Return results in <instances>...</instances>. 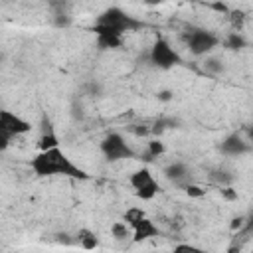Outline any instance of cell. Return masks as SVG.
<instances>
[{
	"label": "cell",
	"mask_w": 253,
	"mask_h": 253,
	"mask_svg": "<svg viewBox=\"0 0 253 253\" xmlns=\"http://www.w3.org/2000/svg\"><path fill=\"white\" fill-rule=\"evenodd\" d=\"M144 28V22L134 18L132 14H128L126 10L119 8V6H111V8H105L97 18H95V24H93V34L97 32H113V34H119V36H125L128 32H136Z\"/></svg>",
	"instance_id": "obj_2"
},
{
	"label": "cell",
	"mask_w": 253,
	"mask_h": 253,
	"mask_svg": "<svg viewBox=\"0 0 253 253\" xmlns=\"http://www.w3.org/2000/svg\"><path fill=\"white\" fill-rule=\"evenodd\" d=\"M221 194H223L227 200H235V198H237V194H235V192H231V188H223V190H221Z\"/></svg>",
	"instance_id": "obj_25"
},
{
	"label": "cell",
	"mask_w": 253,
	"mask_h": 253,
	"mask_svg": "<svg viewBox=\"0 0 253 253\" xmlns=\"http://www.w3.org/2000/svg\"><path fill=\"white\" fill-rule=\"evenodd\" d=\"M164 176L170 182H174L178 186H184V184L190 182V168L184 162H172V164H168L164 168Z\"/></svg>",
	"instance_id": "obj_11"
},
{
	"label": "cell",
	"mask_w": 253,
	"mask_h": 253,
	"mask_svg": "<svg viewBox=\"0 0 253 253\" xmlns=\"http://www.w3.org/2000/svg\"><path fill=\"white\" fill-rule=\"evenodd\" d=\"M47 8L51 16L55 14H71V0H47Z\"/></svg>",
	"instance_id": "obj_15"
},
{
	"label": "cell",
	"mask_w": 253,
	"mask_h": 253,
	"mask_svg": "<svg viewBox=\"0 0 253 253\" xmlns=\"http://www.w3.org/2000/svg\"><path fill=\"white\" fill-rule=\"evenodd\" d=\"M182 188H184V190H186V194H188V196H192V198H200V196H204V190H202L200 186H196V184H192V182H188V184H184Z\"/></svg>",
	"instance_id": "obj_23"
},
{
	"label": "cell",
	"mask_w": 253,
	"mask_h": 253,
	"mask_svg": "<svg viewBox=\"0 0 253 253\" xmlns=\"http://www.w3.org/2000/svg\"><path fill=\"white\" fill-rule=\"evenodd\" d=\"M247 38L237 30V32H231V34H227V38L223 40V45L229 49V51H241L243 47H247Z\"/></svg>",
	"instance_id": "obj_13"
},
{
	"label": "cell",
	"mask_w": 253,
	"mask_h": 253,
	"mask_svg": "<svg viewBox=\"0 0 253 253\" xmlns=\"http://www.w3.org/2000/svg\"><path fill=\"white\" fill-rule=\"evenodd\" d=\"M229 18H231L233 28L241 30V26H243V22H245V12H241V10H231V12H229Z\"/></svg>",
	"instance_id": "obj_22"
},
{
	"label": "cell",
	"mask_w": 253,
	"mask_h": 253,
	"mask_svg": "<svg viewBox=\"0 0 253 253\" xmlns=\"http://www.w3.org/2000/svg\"><path fill=\"white\" fill-rule=\"evenodd\" d=\"M30 168L38 178H69V180H89L91 174L75 164L59 146L40 150L32 160Z\"/></svg>",
	"instance_id": "obj_1"
},
{
	"label": "cell",
	"mask_w": 253,
	"mask_h": 253,
	"mask_svg": "<svg viewBox=\"0 0 253 253\" xmlns=\"http://www.w3.org/2000/svg\"><path fill=\"white\" fill-rule=\"evenodd\" d=\"M77 241H79V245H81L83 249H95V247H99V237H97V233H95L93 229H89V227L79 229Z\"/></svg>",
	"instance_id": "obj_14"
},
{
	"label": "cell",
	"mask_w": 253,
	"mask_h": 253,
	"mask_svg": "<svg viewBox=\"0 0 253 253\" xmlns=\"http://www.w3.org/2000/svg\"><path fill=\"white\" fill-rule=\"evenodd\" d=\"M164 144L160 142V140H150L148 142V152H146V160H152V158H158V156H162L164 154Z\"/></svg>",
	"instance_id": "obj_18"
},
{
	"label": "cell",
	"mask_w": 253,
	"mask_h": 253,
	"mask_svg": "<svg viewBox=\"0 0 253 253\" xmlns=\"http://www.w3.org/2000/svg\"><path fill=\"white\" fill-rule=\"evenodd\" d=\"M111 233H113V237H117V239H126V237L130 235V227H128L125 221H115V223L111 225Z\"/></svg>",
	"instance_id": "obj_17"
},
{
	"label": "cell",
	"mask_w": 253,
	"mask_h": 253,
	"mask_svg": "<svg viewBox=\"0 0 253 253\" xmlns=\"http://www.w3.org/2000/svg\"><path fill=\"white\" fill-rule=\"evenodd\" d=\"M128 182H130V188L134 190V196L138 200H142V202L152 200L160 192V184L156 182V178L152 176V172L148 168H144V166L138 168V170H134L130 174Z\"/></svg>",
	"instance_id": "obj_7"
},
{
	"label": "cell",
	"mask_w": 253,
	"mask_h": 253,
	"mask_svg": "<svg viewBox=\"0 0 253 253\" xmlns=\"http://www.w3.org/2000/svg\"><path fill=\"white\" fill-rule=\"evenodd\" d=\"M184 42H186V47L190 49V53H194L198 57L211 53L221 43V40L206 28H190L184 36Z\"/></svg>",
	"instance_id": "obj_4"
},
{
	"label": "cell",
	"mask_w": 253,
	"mask_h": 253,
	"mask_svg": "<svg viewBox=\"0 0 253 253\" xmlns=\"http://www.w3.org/2000/svg\"><path fill=\"white\" fill-rule=\"evenodd\" d=\"M32 130V125L20 115L0 109V152H4L16 136H22Z\"/></svg>",
	"instance_id": "obj_3"
},
{
	"label": "cell",
	"mask_w": 253,
	"mask_h": 253,
	"mask_svg": "<svg viewBox=\"0 0 253 253\" xmlns=\"http://www.w3.org/2000/svg\"><path fill=\"white\" fill-rule=\"evenodd\" d=\"M101 152H103L107 162H119V160H126V158L136 156V152L132 150V146L126 142V138L121 132H109L101 140Z\"/></svg>",
	"instance_id": "obj_5"
},
{
	"label": "cell",
	"mask_w": 253,
	"mask_h": 253,
	"mask_svg": "<svg viewBox=\"0 0 253 253\" xmlns=\"http://www.w3.org/2000/svg\"><path fill=\"white\" fill-rule=\"evenodd\" d=\"M53 146H59V136L51 125V119L43 113L42 115V134H40V140H38V148L40 150H47V148H53Z\"/></svg>",
	"instance_id": "obj_10"
},
{
	"label": "cell",
	"mask_w": 253,
	"mask_h": 253,
	"mask_svg": "<svg viewBox=\"0 0 253 253\" xmlns=\"http://www.w3.org/2000/svg\"><path fill=\"white\" fill-rule=\"evenodd\" d=\"M174 249H176V251H200V249L194 247V245H176Z\"/></svg>",
	"instance_id": "obj_26"
},
{
	"label": "cell",
	"mask_w": 253,
	"mask_h": 253,
	"mask_svg": "<svg viewBox=\"0 0 253 253\" xmlns=\"http://www.w3.org/2000/svg\"><path fill=\"white\" fill-rule=\"evenodd\" d=\"M146 6H160V4H166V2H172V0H142Z\"/></svg>",
	"instance_id": "obj_27"
},
{
	"label": "cell",
	"mask_w": 253,
	"mask_h": 253,
	"mask_svg": "<svg viewBox=\"0 0 253 253\" xmlns=\"http://www.w3.org/2000/svg\"><path fill=\"white\" fill-rule=\"evenodd\" d=\"M95 43L101 51L107 49H119L123 45V36L113 34V32H97L95 34Z\"/></svg>",
	"instance_id": "obj_12"
},
{
	"label": "cell",
	"mask_w": 253,
	"mask_h": 253,
	"mask_svg": "<svg viewBox=\"0 0 253 253\" xmlns=\"http://www.w3.org/2000/svg\"><path fill=\"white\" fill-rule=\"evenodd\" d=\"M130 235L138 243V241H146V239H152V237H160V229H158V225L150 217L144 215L140 221H136L130 227Z\"/></svg>",
	"instance_id": "obj_9"
},
{
	"label": "cell",
	"mask_w": 253,
	"mask_h": 253,
	"mask_svg": "<svg viewBox=\"0 0 253 253\" xmlns=\"http://www.w3.org/2000/svg\"><path fill=\"white\" fill-rule=\"evenodd\" d=\"M148 61L158 69H172L182 63V55L172 47L168 40L158 38L148 51Z\"/></svg>",
	"instance_id": "obj_6"
},
{
	"label": "cell",
	"mask_w": 253,
	"mask_h": 253,
	"mask_svg": "<svg viewBox=\"0 0 253 253\" xmlns=\"http://www.w3.org/2000/svg\"><path fill=\"white\" fill-rule=\"evenodd\" d=\"M204 69L210 71V73H221V71H223V65H221L219 59H215V57H208V59L204 61Z\"/></svg>",
	"instance_id": "obj_20"
},
{
	"label": "cell",
	"mask_w": 253,
	"mask_h": 253,
	"mask_svg": "<svg viewBox=\"0 0 253 253\" xmlns=\"http://www.w3.org/2000/svg\"><path fill=\"white\" fill-rule=\"evenodd\" d=\"M219 152L225 156H243L251 152V142L239 132H231L219 142Z\"/></svg>",
	"instance_id": "obj_8"
},
{
	"label": "cell",
	"mask_w": 253,
	"mask_h": 253,
	"mask_svg": "<svg viewBox=\"0 0 253 253\" xmlns=\"http://www.w3.org/2000/svg\"><path fill=\"white\" fill-rule=\"evenodd\" d=\"M211 180L217 182V184H221V186H225V184L233 182V176L229 172H225V170H213L211 172Z\"/></svg>",
	"instance_id": "obj_19"
},
{
	"label": "cell",
	"mask_w": 253,
	"mask_h": 253,
	"mask_svg": "<svg viewBox=\"0 0 253 253\" xmlns=\"http://www.w3.org/2000/svg\"><path fill=\"white\" fill-rule=\"evenodd\" d=\"M4 59H6V55H4V51H0V63H2Z\"/></svg>",
	"instance_id": "obj_28"
},
{
	"label": "cell",
	"mask_w": 253,
	"mask_h": 253,
	"mask_svg": "<svg viewBox=\"0 0 253 253\" xmlns=\"http://www.w3.org/2000/svg\"><path fill=\"white\" fill-rule=\"evenodd\" d=\"M156 97H158V101H164V103H166V101H170V99L174 97V93H172L170 89H162V91L156 93Z\"/></svg>",
	"instance_id": "obj_24"
},
{
	"label": "cell",
	"mask_w": 253,
	"mask_h": 253,
	"mask_svg": "<svg viewBox=\"0 0 253 253\" xmlns=\"http://www.w3.org/2000/svg\"><path fill=\"white\" fill-rule=\"evenodd\" d=\"M51 22L57 28H67V26H71V14H55V16H51Z\"/></svg>",
	"instance_id": "obj_21"
},
{
	"label": "cell",
	"mask_w": 253,
	"mask_h": 253,
	"mask_svg": "<svg viewBox=\"0 0 253 253\" xmlns=\"http://www.w3.org/2000/svg\"><path fill=\"white\" fill-rule=\"evenodd\" d=\"M144 215H146V211H144L142 208H136V206H134V208H128V210L125 211V215H123V221H125L128 227H132V225H134L136 221H140Z\"/></svg>",
	"instance_id": "obj_16"
}]
</instances>
